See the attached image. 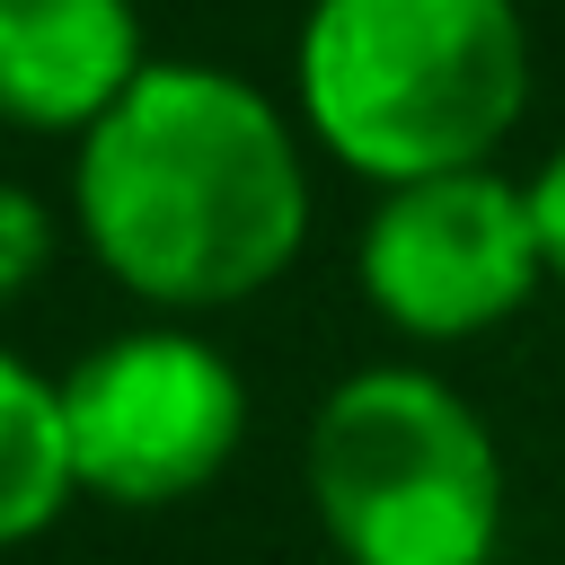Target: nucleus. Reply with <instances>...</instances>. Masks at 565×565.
Wrapping results in <instances>:
<instances>
[{
    "label": "nucleus",
    "mask_w": 565,
    "mask_h": 565,
    "mask_svg": "<svg viewBox=\"0 0 565 565\" xmlns=\"http://www.w3.org/2000/svg\"><path fill=\"white\" fill-rule=\"evenodd\" d=\"M547 282L530 185H503L494 168L388 185V203L362 230V291L397 335L459 344L503 327Z\"/></svg>",
    "instance_id": "5"
},
{
    "label": "nucleus",
    "mask_w": 565,
    "mask_h": 565,
    "mask_svg": "<svg viewBox=\"0 0 565 565\" xmlns=\"http://www.w3.org/2000/svg\"><path fill=\"white\" fill-rule=\"evenodd\" d=\"M71 194L97 265L159 309L265 291L309 230V177L282 115L203 62H150L79 141Z\"/></svg>",
    "instance_id": "1"
},
{
    "label": "nucleus",
    "mask_w": 565,
    "mask_h": 565,
    "mask_svg": "<svg viewBox=\"0 0 565 565\" xmlns=\"http://www.w3.org/2000/svg\"><path fill=\"white\" fill-rule=\"evenodd\" d=\"M53 256V221L26 185H0V300H18Z\"/></svg>",
    "instance_id": "8"
},
{
    "label": "nucleus",
    "mask_w": 565,
    "mask_h": 565,
    "mask_svg": "<svg viewBox=\"0 0 565 565\" xmlns=\"http://www.w3.org/2000/svg\"><path fill=\"white\" fill-rule=\"evenodd\" d=\"M141 71L132 0H0V124L97 132Z\"/></svg>",
    "instance_id": "6"
},
{
    "label": "nucleus",
    "mask_w": 565,
    "mask_h": 565,
    "mask_svg": "<svg viewBox=\"0 0 565 565\" xmlns=\"http://www.w3.org/2000/svg\"><path fill=\"white\" fill-rule=\"evenodd\" d=\"M521 97L530 44L512 0H318L300 26L309 132L380 185L486 168Z\"/></svg>",
    "instance_id": "2"
},
{
    "label": "nucleus",
    "mask_w": 565,
    "mask_h": 565,
    "mask_svg": "<svg viewBox=\"0 0 565 565\" xmlns=\"http://www.w3.org/2000/svg\"><path fill=\"white\" fill-rule=\"evenodd\" d=\"M309 503L344 565H486L503 459L486 415L433 371H353L309 424Z\"/></svg>",
    "instance_id": "3"
},
{
    "label": "nucleus",
    "mask_w": 565,
    "mask_h": 565,
    "mask_svg": "<svg viewBox=\"0 0 565 565\" xmlns=\"http://www.w3.org/2000/svg\"><path fill=\"white\" fill-rule=\"evenodd\" d=\"M71 424V477L97 503L159 512L203 494L238 441H247V388L230 353H212L185 327H132L71 362L62 380Z\"/></svg>",
    "instance_id": "4"
},
{
    "label": "nucleus",
    "mask_w": 565,
    "mask_h": 565,
    "mask_svg": "<svg viewBox=\"0 0 565 565\" xmlns=\"http://www.w3.org/2000/svg\"><path fill=\"white\" fill-rule=\"evenodd\" d=\"M530 212H539V247H547V274L565 282V150L539 168V185H530Z\"/></svg>",
    "instance_id": "9"
},
{
    "label": "nucleus",
    "mask_w": 565,
    "mask_h": 565,
    "mask_svg": "<svg viewBox=\"0 0 565 565\" xmlns=\"http://www.w3.org/2000/svg\"><path fill=\"white\" fill-rule=\"evenodd\" d=\"M71 494H79V477H71L62 380H44L35 362L0 353V547L44 539Z\"/></svg>",
    "instance_id": "7"
}]
</instances>
